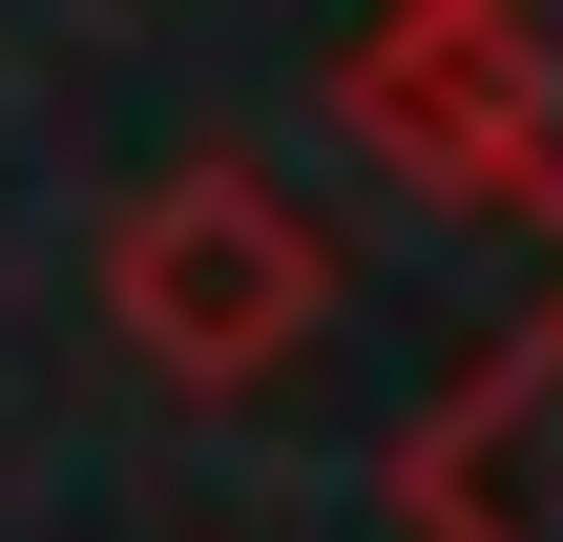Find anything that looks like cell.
Wrapping results in <instances>:
<instances>
[{
    "label": "cell",
    "mask_w": 563,
    "mask_h": 542,
    "mask_svg": "<svg viewBox=\"0 0 563 542\" xmlns=\"http://www.w3.org/2000/svg\"><path fill=\"white\" fill-rule=\"evenodd\" d=\"M397 522L418 542H563V313L501 334V355L439 397V439L397 460Z\"/></svg>",
    "instance_id": "cell-2"
},
{
    "label": "cell",
    "mask_w": 563,
    "mask_h": 542,
    "mask_svg": "<svg viewBox=\"0 0 563 542\" xmlns=\"http://www.w3.org/2000/svg\"><path fill=\"white\" fill-rule=\"evenodd\" d=\"M460 84H481V188L563 230V0H439Z\"/></svg>",
    "instance_id": "cell-3"
},
{
    "label": "cell",
    "mask_w": 563,
    "mask_h": 542,
    "mask_svg": "<svg viewBox=\"0 0 563 542\" xmlns=\"http://www.w3.org/2000/svg\"><path fill=\"white\" fill-rule=\"evenodd\" d=\"M125 313H146V355H188V376H272V355L313 334V230H292L272 188L188 167V188L125 230Z\"/></svg>",
    "instance_id": "cell-1"
}]
</instances>
